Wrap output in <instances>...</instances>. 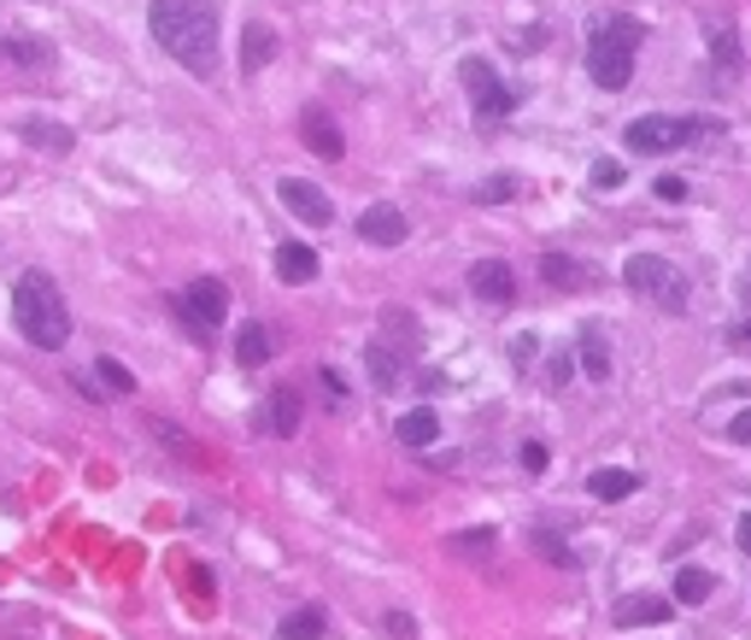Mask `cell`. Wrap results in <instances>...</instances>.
I'll use <instances>...</instances> for the list:
<instances>
[{
  "label": "cell",
  "mask_w": 751,
  "mask_h": 640,
  "mask_svg": "<svg viewBox=\"0 0 751 640\" xmlns=\"http://www.w3.org/2000/svg\"><path fill=\"white\" fill-rule=\"evenodd\" d=\"M675 611V599H663V594H628L610 605V622L617 629H652V622H670Z\"/></svg>",
  "instance_id": "8fae6325"
},
{
  "label": "cell",
  "mask_w": 751,
  "mask_h": 640,
  "mask_svg": "<svg viewBox=\"0 0 751 640\" xmlns=\"http://www.w3.org/2000/svg\"><path fill=\"white\" fill-rule=\"evenodd\" d=\"M593 182H599V189H617V182H623V165H617V159H599V165H593Z\"/></svg>",
  "instance_id": "d6a6232c"
},
{
  "label": "cell",
  "mask_w": 751,
  "mask_h": 640,
  "mask_svg": "<svg viewBox=\"0 0 751 640\" xmlns=\"http://www.w3.org/2000/svg\"><path fill=\"white\" fill-rule=\"evenodd\" d=\"M546 464H552V452H546L540 441H528V447H523V470H535V476H540Z\"/></svg>",
  "instance_id": "e575fe53"
},
{
  "label": "cell",
  "mask_w": 751,
  "mask_h": 640,
  "mask_svg": "<svg viewBox=\"0 0 751 640\" xmlns=\"http://www.w3.org/2000/svg\"><path fill=\"white\" fill-rule=\"evenodd\" d=\"M24 142H30V147H54V154H65V147H71V130H59V124H24Z\"/></svg>",
  "instance_id": "4316f807"
},
{
  "label": "cell",
  "mask_w": 751,
  "mask_h": 640,
  "mask_svg": "<svg viewBox=\"0 0 751 640\" xmlns=\"http://www.w3.org/2000/svg\"><path fill=\"white\" fill-rule=\"evenodd\" d=\"M582 370H587L593 382H610V347H605V329L599 324L582 329Z\"/></svg>",
  "instance_id": "7402d4cb"
},
{
  "label": "cell",
  "mask_w": 751,
  "mask_h": 640,
  "mask_svg": "<svg viewBox=\"0 0 751 640\" xmlns=\"http://www.w3.org/2000/svg\"><path fill=\"white\" fill-rule=\"evenodd\" d=\"M0 59L30 65V71H47V65H54V47H47V42H30V36H0Z\"/></svg>",
  "instance_id": "ffe728a7"
},
{
  "label": "cell",
  "mask_w": 751,
  "mask_h": 640,
  "mask_svg": "<svg viewBox=\"0 0 751 640\" xmlns=\"http://www.w3.org/2000/svg\"><path fill=\"white\" fill-rule=\"evenodd\" d=\"M94 382H100L107 394H117V400H130V394H135V377H130V370L117 364V359H94Z\"/></svg>",
  "instance_id": "d4e9b609"
},
{
  "label": "cell",
  "mask_w": 751,
  "mask_h": 640,
  "mask_svg": "<svg viewBox=\"0 0 751 640\" xmlns=\"http://www.w3.org/2000/svg\"><path fill=\"white\" fill-rule=\"evenodd\" d=\"M365 364H370L375 389H400V352H394V347L370 341V352H365Z\"/></svg>",
  "instance_id": "cb8c5ba5"
},
{
  "label": "cell",
  "mask_w": 751,
  "mask_h": 640,
  "mask_svg": "<svg viewBox=\"0 0 751 640\" xmlns=\"http://www.w3.org/2000/svg\"><path fill=\"white\" fill-rule=\"evenodd\" d=\"M728 441H733V447H751V406L728 424Z\"/></svg>",
  "instance_id": "d590c367"
},
{
  "label": "cell",
  "mask_w": 751,
  "mask_h": 640,
  "mask_svg": "<svg viewBox=\"0 0 751 640\" xmlns=\"http://www.w3.org/2000/svg\"><path fill=\"white\" fill-rule=\"evenodd\" d=\"M300 136H305V147H312L317 159H340V154H347V136H340V124L323 106H305L300 112Z\"/></svg>",
  "instance_id": "7c38bea8"
},
{
  "label": "cell",
  "mask_w": 751,
  "mask_h": 640,
  "mask_svg": "<svg viewBox=\"0 0 751 640\" xmlns=\"http://www.w3.org/2000/svg\"><path fill=\"white\" fill-rule=\"evenodd\" d=\"M470 294L487 300V306H511L517 300V271L505 259H475L470 265Z\"/></svg>",
  "instance_id": "9c48e42d"
},
{
  "label": "cell",
  "mask_w": 751,
  "mask_h": 640,
  "mask_svg": "<svg viewBox=\"0 0 751 640\" xmlns=\"http://www.w3.org/2000/svg\"><path fill=\"white\" fill-rule=\"evenodd\" d=\"M317 271H323V265H317V252L305 247V242H282V247H277V277H282V282L305 289V282H317Z\"/></svg>",
  "instance_id": "9a60e30c"
},
{
  "label": "cell",
  "mask_w": 751,
  "mask_h": 640,
  "mask_svg": "<svg viewBox=\"0 0 751 640\" xmlns=\"http://www.w3.org/2000/svg\"><path fill=\"white\" fill-rule=\"evenodd\" d=\"M277 200H282V206L300 217V224H312V229L335 224V206H329V194H323L317 182H305V177H282V182H277Z\"/></svg>",
  "instance_id": "ba28073f"
},
{
  "label": "cell",
  "mask_w": 751,
  "mask_h": 640,
  "mask_svg": "<svg viewBox=\"0 0 751 640\" xmlns=\"http://www.w3.org/2000/svg\"><path fill=\"white\" fill-rule=\"evenodd\" d=\"M323 389H329L335 400H340V394H347V382H340V370H329V364H323Z\"/></svg>",
  "instance_id": "ab89813d"
},
{
  "label": "cell",
  "mask_w": 751,
  "mask_h": 640,
  "mask_svg": "<svg viewBox=\"0 0 751 640\" xmlns=\"http://www.w3.org/2000/svg\"><path fill=\"white\" fill-rule=\"evenodd\" d=\"M535 552H540V559H552V564H575V552L563 547L558 535H535Z\"/></svg>",
  "instance_id": "f1b7e54d"
},
{
  "label": "cell",
  "mask_w": 751,
  "mask_h": 640,
  "mask_svg": "<svg viewBox=\"0 0 751 640\" xmlns=\"http://www.w3.org/2000/svg\"><path fill=\"white\" fill-rule=\"evenodd\" d=\"M458 552H475V559H482V552H493V529H470V535H458Z\"/></svg>",
  "instance_id": "f546056e"
},
{
  "label": "cell",
  "mask_w": 751,
  "mask_h": 640,
  "mask_svg": "<svg viewBox=\"0 0 751 640\" xmlns=\"http://www.w3.org/2000/svg\"><path fill=\"white\" fill-rule=\"evenodd\" d=\"M259 429H265V435H294V429H300V394H294V389H277V394H265Z\"/></svg>",
  "instance_id": "2e32d148"
},
{
  "label": "cell",
  "mask_w": 751,
  "mask_h": 640,
  "mask_svg": "<svg viewBox=\"0 0 751 640\" xmlns=\"http://www.w3.org/2000/svg\"><path fill=\"white\" fill-rule=\"evenodd\" d=\"M670 587H675V605H705V599L716 594V576H710V570H693V564H687V570H675Z\"/></svg>",
  "instance_id": "603a6c76"
},
{
  "label": "cell",
  "mask_w": 751,
  "mask_h": 640,
  "mask_svg": "<svg viewBox=\"0 0 751 640\" xmlns=\"http://www.w3.org/2000/svg\"><path fill=\"white\" fill-rule=\"evenodd\" d=\"M177 317L200 335V341H217V329H224V317H229L224 282H217V277H194V282L177 294Z\"/></svg>",
  "instance_id": "5b68a950"
},
{
  "label": "cell",
  "mask_w": 751,
  "mask_h": 640,
  "mask_svg": "<svg viewBox=\"0 0 751 640\" xmlns=\"http://www.w3.org/2000/svg\"><path fill=\"white\" fill-rule=\"evenodd\" d=\"M733 535H740V547H746V552H751V512H746V517H740V529H733Z\"/></svg>",
  "instance_id": "60d3db41"
},
{
  "label": "cell",
  "mask_w": 751,
  "mask_h": 640,
  "mask_svg": "<svg viewBox=\"0 0 751 640\" xmlns=\"http://www.w3.org/2000/svg\"><path fill=\"white\" fill-rule=\"evenodd\" d=\"M458 71H464V89H470V100H475V117H482V124H500V117L517 112V89H505L500 71H493L487 59H464Z\"/></svg>",
  "instance_id": "52a82bcc"
},
{
  "label": "cell",
  "mask_w": 751,
  "mask_h": 640,
  "mask_svg": "<svg viewBox=\"0 0 751 640\" xmlns=\"http://www.w3.org/2000/svg\"><path fill=\"white\" fill-rule=\"evenodd\" d=\"M546 377H552V389H563V382H570V352H558V359H552V370H546Z\"/></svg>",
  "instance_id": "f35d334b"
},
{
  "label": "cell",
  "mask_w": 751,
  "mask_h": 640,
  "mask_svg": "<svg viewBox=\"0 0 751 640\" xmlns=\"http://www.w3.org/2000/svg\"><path fill=\"white\" fill-rule=\"evenodd\" d=\"M640 42H646V24H640V19H628V12H617V19H599V24L587 30V77L599 82L605 94L628 89Z\"/></svg>",
  "instance_id": "3957f363"
},
{
  "label": "cell",
  "mask_w": 751,
  "mask_h": 640,
  "mask_svg": "<svg viewBox=\"0 0 751 640\" xmlns=\"http://www.w3.org/2000/svg\"><path fill=\"white\" fill-rule=\"evenodd\" d=\"M511 194H517V182H511V177H493V182L475 189V200H511Z\"/></svg>",
  "instance_id": "1f68e13d"
},
{
  "label": "cell",
  "mask_w": 751,
  "mask_h": 640,
  "mask_svg": "<svg viewBox=\"0 0 751 640\" xmlns=\"http://www.w3.org/2000/svg\"><path fill=\"white\" fill-rule=\"evenodd\" d=\"M153 435H159V441H170V452H182V459H194V441H188V435L182 429H170L165 424V417H153V424H147Z\"/></svg>",
  "instance_id": "83f0119b"
},
{
  "label": "cell",
  "mask_w": 751,
  "mask_h": 640,
  "mask_svg": "<svg viewBox=\"0 0 751 640\" xmlns=\"http://www.w3.org/2000/svg\"><path fill=\"white\" fill-rule=\"evenodd\" d=\"M740 300H746V306H751V271L740 277Z\"/></svg>",
  "instance_id": "b9f144b4"
},
{
  "label": "cell",
  "mask_w": 751,
  "mask_h": 640,
  "mask_svg": "<svg viewBox=\"0 0 751 640\" xmlns=\"http://www.w3.org/2000/svg\"><path fill=\"white\" fill-rule=\"evenodd\" d=\"M388 635H394V640H412V635H417L412 611H388Z\"/></svg>",
  "instance_id": "836d02e7"
},
{
  "label": "cell",
  "mask_w": 751,
  "mask_h": 640,
  "mask_svg": "<svg viewBox=\"0 0 751 640\" xmlns=\"http://www.w3.org/2000/svg\"><path fill=\"white\" fill-rule=\"evenodd\" d=\"M658 194L663 200H687V182H681V177H658Z\"/></svg>",
  "instance_id": "8d00e7d4"
},
{
  "label": "cell",
  "mask_w": 751,
  "mask_h": 640,
  "mask_svg": "<svg viewBox=\"0 0 751 640\" xmlns=\"http://www.w3.org/2000/svg\"><path fill=\"white\" fill-rule=\"evenodd\" d=\"M323 629H329V617L317 605H300V611H288L277 622V640H323Z\"/></svg>",
  "instance_id": "d6986e66"
},
{
  "label": "cell",
  "mask_w": 751,
  "mask_h": 640,
  "mask_svg": "<svg viewBox=\"0 0 751 640\" xmlns=\"http://www.w3.org/2000/svg\"><path fill=\"white\" fill-rule=\"evenodd\" d=\"M540 277L552 282V289H563V294H570V289H593V271H587L582 259H570V252H546Z\"/></svg>",
  "instance_id": "e0dca14e"
},
{
  "label": "cell",
  "mask_w": 751,
  "mask_h": 640,
  "mask_svg": "<svg viewBox=\"0 0 751 640\" xmlns=\"http://www.w3.org/2000/svg\"><path fill=\"white\" fill-rule=\"evenodd\" d=\"M722 341H728L733 352H751V317H740V324H728V329H722Z\"/></svg>",
  "instance_id": "4dcf8cb0"
},
{
  "label": "cell",
  "mask_w": 751,
  "mask_h": 640,
  "mask_svg": "<svg viewBox=\"0 0 751 640\" xmlns=\"http://www.w3.org/2000/svg\"><path fill=\"white\" fill-rule=\"evenodd\" d=\"M394 435H400V447H412V452L435 447V441H440V412H435V406H412V412L394 424Z\"/></svg>",
  "instance_id": "4fadbf2b"
},
{
  "label": "cell",
  "mask_w": 751,
  "mask_h": 640,
  "mask_svg": "<svg viewBox=\"0 0 751 640\" xmlns=\"http://www.w3.org/2000/svg\"><path fill=\"white\" fill-rule=\"evenodd\" d=\"M587 494L605 499V505H617V499H628V494H640V476H635V470H593V476H587Z\"/></svg>",
  "instance_id": "ac0fdd59"
},
{
  "label": "cell",
  "mask_w": 751,
  "mask_h": 640,
  "mask_svg": "<svg viewBox=\"0 0 751 640\" xmlns=\"http://www.w3.org/2000/svg\"><path fill=\"white\" fill-rule=\"evenodd\" d=\"M623 282L640 300H652L658 312H687V277H681L670 259H658V252H635V259L623 265Z\"/></svg>",
  "instance_id": "277c9868"
},
{
  "label": "cell",
  "mask_w": 751,
  "mask_h": 640,
  "mask_svg": "<svg viewBox=\"0 0 751 640\" xmlns=\"http://www.w3.org/2000/svg\"><path fill=\"white\" fill-rule=\"evenodd\" d=\"M147 24H153V42L177 65H188L200 82L217 77V7L212 0H153Z\"/></svg>",
  "instance_id": "6da1fadb"
},
{
  "label": "cell",
  "mask_w": 751,
  "mask_h": 640,
  "mask_svg": "<svg viewBox=\"0 0 751 640\" xmlns=\"http://www.w3.org/2000/svg\"><path fill=\"white\" fill-rule=\"evenodd\" d=\"M265 359H270V329L265 324H242V329H235V364L259 370Z\"/></svg>",
  "instance_id": "44dd1931"
},
{
  "label": "cell",
  "mask_w": 751,
  "mask_h": 640,
  "mask_svg": "<svg viewBox=\"0 0 751 640\" xmlns=\"http://www.w3.org/2000/svg\"><path fill=\"white\" fill-rule=\"evenodd\" d=\"M282 54V42H277V30L270 24H242V71L253 77V71H265L270 59Z\"/></svg>",
  "instance_id": "5bb4252c"
},
{
  "label": "cell",
  "mask_w": 751,
  "mask_h": 640,
  "mask_svg": "<svg viewBox=\"0 0 751 640\" xmlns=\"http://www.w3.org/2000/svg\"><path fill=\"white\" fill-rule=\"evenodd\" d=\"M12 317H19L24 341L42 352H59L71 341V312H65V294L47 271H24L19 289H12Z\"/></svg>",
  "instance_id": "7a4b0ae2"
},
{
  "label": "cell",
  "mask_w": 751,
  "mask_h": 640,
  "mask_svg": "<svg viewBox=\"0 0 751 640\" xmlns=\"http://www.w3.org/2000/svg\"><path fill=\"white\" fill-rule=\"evenodd\" d=\"M710 54L722 71H740V36H733V24H710Z\"/></svg>",
  "instance_id": "484cf974"
},
{
  "label": "cell",
  "mask_w": 751,
  "mask_h": 640,
  "mask_svg": "<svg viewBox=\"0 0 751 640\" xmlns=\"http://www.w3.org/2000/svg\"><path fill=\"white\" fill-rule=\"evenodd\" d=\"M405 235H412V224H405V212L388 206V200H375V206L358 217V242H370V247H400Z\"/></svg>",
  "instance_id": "30bf717a"
},
{
  "label": "cell",
  "mask_w": 751,
  "mask_h": 640,
  "mask_svg": "<svg viewBox=\"0 0 751 640\" xmlns=\"http://www.w3.org/2000/svg\"><path fill=\"white\" fill-rule=\"evenodd\" d=\"M705 136V124L698 117H670V112H652V117H635V124L623 130V142L635 147V154H675V147H687Z\"/></svg>",
  "instance_id": "8992f818"
},
{
  "label": "cell",
  "mask_w": 751,
  "mask_h": 640,
  "mask_svg": "<svg viewBox=\"0 0 751 640\" xmlns=\"http://www.w3.org/2000/svg\"><path fill=\"white\" fill-rule=\"evenodd\" d=\"M511 364H517V370H528V364H535V341H528V335H523L517 347H511Z\"/></svg>",
  "instance_id": "74e56055"
}]
</instances>
